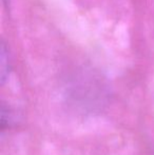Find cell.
I'll use <instances>...</instances> for the list:
<instances>
[{
	"instance_id": "obj_1",
	"label": "cell",
	"mask_w": 154,
	"mask_h": 155,
	"mask_svg": "<svg viewBox=\"0 0 154 155\" xmlns=\"http://www.w3.org/2000/svg\"><path fill=\"white\" fill-rule=\"evenodd\" d=\"M10 72V54L4 41L1 42V79L4 82Z\"/></svg>"
}]
</instances>
